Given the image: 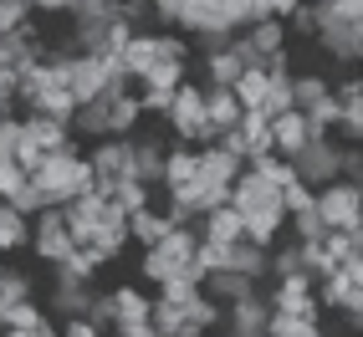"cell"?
<instances>
[{
  "mask_svg": "<svg viewBox=\"0 0 363 337\" xmlns=\"http://www.w3.org/2000/svg\"><path fill=\"white\" fill-rule=\"evenodd\" d=\"M312 21H318V31L307 46H318L333 67L353 72L363 62V21H328V6H312Z\"/></svg>",
  "mask_w": 363,
  "mask_h": 337,
  "instance_id": "obj_1",
  "label": "cell"
},
{
  "mask_svg": "<svg viewBox=\"0 0 363 337\" xmlns=\"http://www.w3.org/2000/svg\"><path fill=\"white\" fill-rule=\"evenodd\" d=\"M312 205H318L328 230H363V184L333 179L323 189H312Z\"/></svg>",
  "mask_w": 363,
  "mask_h": 337,
  "instance_id": "obj_2",
  "label": "cell"
},
{
  "mask_svg": "<svg viewBox=\"0 0 363 337\" xmlns=\"http://www.w3.org/2000/svg\"><path fill=\"white\" fill-rule=\"evenodd\" d=\"M261 297L272 312L281 317H307V322H323V307L312 297V276H266L261 281Z\"/></svg>",
  "mask_w": 363,
  "mask_h": 337,
  "instance_id": "obj_3",
  "label": "cell"
},
{
  "mask_svg": "<svg viewBox=\"0 0 363 337\" xmlns=\"http://www.w3.org/2000/svg\"><path fill=\"white\" fill-rule=\"evenodd\" d=\"M337 164H343V138H307V149L292 159V168H297V179L307 184V189H323V184H333L337 179Z\"/></svg>",
  "mask_w": 363,
  "mask_h": 337,
  "instance_id": "obj_4",
  "label": "cell"
},
{
  "mask_svg": "<svg viewBox=\"0 0 363 337\" xmlns=\"http://www.w3.org/2000/svg\"><path fill=\"white\" fill-rule=\"evenodd\" d=\"M87 164L98 174V195H108L118 179H133V138H98L87 149Z\"/></svg>",
  "mask_w": 363,
  "mask_h": 337,
  "instance_id": "obj_5",
  "label": "cell"
},
{
  "mask_svg": "<svg viewBox=\"0 0 363 337\" xmlns=\"http://www.w3.org/2000/svg\"><path fill=\"white\" fill-rule=\"evenodd\" d=\"M21 143H31V149H41V154H82L77 133H72L67 123H57V118H41V113H21Z\"/></svg>",
  "mask_w": 363,
  "mask_h": 337,
  "instance_id": "obj_6",
  "label": "cell"
},
{
  "mask_svg": "<svg viewBox=\"0 0 363 337\" xmlns=\"http://www.w3.org/2000/svg\"><path fill=\"white\" fill-rule=\"evenodd\" d=\"M36 261H46V266H62V261L72 256V235L62 225V210H41L31 220V246H26Z\"/></svg>",
  "mask_w": 363,
  "mask_h": 337,
  "instance_id": "obj_7",
  "label": "cell"
},
{
  "mask_svg": "<svg viewBox=\"0 0 363 337\" xmlns=\"http://www.w3.org/2000/svg\"><path fill=\"white\" fill-rule=\"evenodd\" d=\"M92 292H98V281H82L77 271H67V266H52V292H46V302H52L57 317H82Z\"/></svg>",
  "mask_w": 363,
  "mask_h": 337,
  "instance_id": "obj_8",
  "label": "cell"
},
{
  "mask_svg": "<svg viewBox=\"0 0 363 337\" xmlns=\"http://www.w3.org/2000/svg\"><path fill=\"white\" fill-rule=\"evenodd\" d=\"M67 87H72V98H77V108L98 103L108 92V57H92V52L67 57Z\"/></svg>",
  "mask_w": 363,
  "mask_h": 337,
  "instance_id": "obj_9",
  "label": "cell"
},
{
  "mask_svg": "<svg viewBox=\"0 0 363 337\" xmlns=\"http://www.w3.org/2000/svg\"><path fill=\"white\" fill-rule=\"evenodd\" d=\"M266 317H272V307H266L261 286H256L251 297H240V302H230V307H225L220 332H225V337H266Z\"/></svg>",
  "mask_w": 363,
  "mask_h": 337,
  "instance_id": "obj_10",
  "label": "cell"
},
{
  "mask_svg": "<svg viewBox=\"0 0 363 337\" xmlns=\"http://www.w3.org/2000/svg\"><path fill=\"white\" fill-rule=\"evenodd\" d=\"M195 179H200V154L189 149V143H174V138H169V149H164V174H159V189H164V195H174V189L195 184Z\"/></svg>",
  "mask_w": 363,
  "mask_h": 337,
  "instance_id": "obj_11",
  "label": "cell"
},
{
  "mask_svg": "<svg viewBox=\"0 0 363 337\" xmlns=\"http://www.w3.org/2000/svg\"><path fill=\"white\" fill-rule=\"evenodd\" d=\"M164 149H169V143H164L159 133H149V128H138V133H133V179H138V184L159 189V174H164Z\"/></svg>",
  "mask_w": 363,
  "mask_h": 337,
  "instance_id": "obj_12",
  "label": "cell"
},
{
  "mask_svg": "<svg viewBox=\"0 0 363 337\" xmlns=\"http://www.w3.org/2000/svg\"><path fill=\"white\" fill-rule=\"evenodd\" d=\"M307 118L297 113V108H286V113H277L272 118V154H281V159H297L302 149H307Z\"/></svg>",
  "mask_w": 363,
  "mask_h": 337,
  "instance_id": "obj_13",
  "label": "cell"
},
{
  "mask_svg": "<svg viewBox=\"0 0 363 337\" xmlns=\"http://www.w3.org/2000/svg\"><path fill=\"white\" fill-rule=\"evenodd\" d=\"M118 62H123V72L138 82L143 72H149V67L159 62V31H149V26H143V31H133V36H128V46L118 52Z\"/></svg>",
  "mask_w": 363,
  "mask_h": 337,
  "instance_id": "obj_14",
  "label": "cell"
},
{
  "mask_svg": "<svg viewBox=\"0 0 363 337\" xmlns=\"http://www.w3.org/2000/svg\"><path fill=\"white\" fill-rule=\"evenodd\" d=\"M164 230H174V225H169V215H164L159 205H149V210H133V215H128V240H133L138 251L159 246V240H164Z\"/></svg>",
  "mask_w": 363,
  "mask_h": 337,
  "instance_id": "obj_15",
  "label": "cell"
},
{
  "mask_svg": "<svg viewBox=\"0 0 363 337\" xmlns=\"http://www.w3.org/2000/svg\"><path fill=\"white\" fill-rule=\"evenodd\" d=\"M195 154H200V179L205 184H235V174L246 168L235 154H225L220 143H205V149H195Z\"/></svg>",
  "mask_w": 363,
  "mask_h": 337,
  "instance_id": "obj_16",
  "label": "cell"
},
{
  "mask_svg": "<svg viewBox=\"0 0 363 337\" xmlns=\"http://www.w3.org/2000/svg\"><path fill=\"white\" fill-rule=\"evenodd\" d=\"M108 302H113V322H123V317H149L154 292H143V281H123V286H108Z\"/></svg>",
  "mask_w": 363,
  "mask_h": 337,
  "instance_id": "obj_17",
  "label": "cell"
},
{
  "mask_svg": "<svg viewBox=\"0 0 363 337\" xmlns=\"http://www.w3.org/2000/svg\"><path fill=\"white\" fill-rule=\"evenodd\" d=\"M195 230H200L205 240H220V246H235V240L246 235V225H240V210H230V205H220V210L200 215Z\"/></svg>",
  "mask_w": 363,
  "mask_h": 337,
  "instance_id": "obj_18",
  "label": "cell"
},
{
  "mask_svg": "<svg viewBox=\"0 0 363 337\" xmlns=\"http://www.w3.org/2000/svg\"><path fill=\"white\" fill-rule=\"evenodd\" d=\"M189 67H200V82H205V87H230V82L240 77V72H246L230 46H225V52H210V57H195Z\"/></svg>",
  "mask_w": 363,
  "mask_h": 337,
  "instance_id": "obj_19",
  "label": "cell"
},
{
  "mask_svg": "<svg viewBox=\"0 0 363 337\" xmlns=\"http://www.w3.org/2000/svg\"><path fill=\"white\" fill-rule=\"evenodd\" d=\"M138 128H143L138 92H123V98H108V138H133Z\"/></svg>",
  "mask_w": 363,
  "mask_h": 337,
  "instance_id": "obj_20",
  "label": "cell"
},
{
  "mask_svg": "<svg viewBox=\"0 0 363 337\" xmlns=\"http://www.w3.org/2000/svg\"><path fill=\"white\" fill-rule=\"evenodd\" d=\"M256 286H261V281H246L240 271H210V276L200 281V292H205V297H215L220 307H230V302H240V297H251Z\"/></svg>",
  "mask_w": 363,
  "mask_h": 337,
  "instance_id": "obj_21",
  "label": "cell"
},
{
  "mask_svg": "<svg viewBox=\"0 0 363 337\" xmlns=\"http://www.w3.org/2000/svg\"><path fill=\"white\" fill-rule=\"evenodd\" d=\"M225 271H240L246 281H266V246H251V240L225 246Z\"/></svg>",
  "mask_w": 363,
  "mask_h": 337,
  "instance_id": "obj_22",
  "label": "cell"
},
{
  "mask_svg": "<svg viewBox=\"0 0 363 337\" xmlns=\"http://www.w3.org/2000/svg\"><path fill=\"white\" fill-rule=\"evenodd\" d=\"M240 36H246V41L256 46L261 57H272V52H286V46H292V36H286V21H277V16H266V21H251V26L240 31Z\"/></svg>",
  "mask_w": 363,
  "mask_h": 337,
  "instance_id": "obj_23",
  "label": "cell"
},
{
  "mask_svg": "<svg viewBox=\"0 0 363 337\" xmlns=\"http://www.w3.org/2000/svg\"><path fill=\"white\" fill-rule=\"evenodd\" d=\"M31 246V220L26 215H16L6 200H0V256H16Z\"/></svg>",
  "mask_w": 363,
  "mask_h": 337,
  "instance_id": "obj_24",
  "label": "cell"
},
{
  "mask_svg": "<svg viewBox=\"0 0 363 337\" xmlns=\"http://www.w3.org/2000/svg\"><path fill=\"white\" fill-rule=\"evenodd\" d=\"M328 92H333V77H328V72H307V67L292 72V103H297V113L312 108V103H323Z\"/></svg>",
  "mask_w": 363,
  "mask_h": 337,
  "instance_id": "obj_25",
  "label": "cell"
},
{
  "mask_svg": "<svg viewBox=\"0 0 363 337\" xmlns=\"http://www.w3.org/2000/svg\"><path fill=\"white\" fill-rule=\"evenodd\" d=\"M230 92H235L240 113H266V72H261V67H246V72L230 82Z\"/></svg>",
  "mask_w": 363,
  "mask_h": 337,
  "instance_id": "obj_26",
  "label": "cell"
},
{
  "mask_svg": "<svg viewBox=\"0 0 363 337\" xmlns=\"http://www.w3.org/2000/svg\"><path fill=\"white\" fill-rule=\"evenodd\" d=\"M52 312H46L36 297H26V302H16V307H6L0 312V332H31V327H41Z\"/></svg>",
  "mask_w": 363,
  "mask_h": 337,
  "instance_id": "obj_27",
  "label": "cell"
},
{
  "mask_svg": "<svg viewBox=\"0 0 363 337\" xmlns=\"http://www.w3.org/2000/svg\"><path fill=\"white\" fill-rule=\"evenodd\" d=\"M205 118L215 128H235L240 123V103L230 87H205Z\"/></svg>",
  "mask_w": 363,
  "mask_h": 337,
  "instance_id": "obj_28",
  "label": "cell"
},
{
  "mask_svg": "<svg viewBox=\"0 0 363 337\" xmlns=\"http://www.w3.org/2000/svg\"><path fill=\"white\" fill-rule=\"evenodd\" d=\"M103 200H113L123 215H133V210H149V205H154V189H149V184H138V179H118Z\"/></svg>",
  "mask_w": 363,
  "mask_h": 337,
  "instance_id": "obj_29",
  "label": "cell"
},
{
  "mask_svg": "<svg viewBox=\"0 0 363 337\" xmlns=\"http://www.w3.org/2000/svg\"><path fill=\"white\" fill-rule=\"evenodd\" d=\"M302 118H307V133H312V138H328V133H337V118H343V108H337V98L328 92L323 103L302 108Z\"/></svg>",
  "mask_w": 363,
  "mask_h": 337,
  "instance_id": "obj_30",
  "label": "cell"
},
{
  "mask_svg": "<svg viewBox=\"0 0 363 337\" xmlns=\"http://www.w3.org/2000/svg\"><path fill=\"white\" fill-rule=\"evenodd\" d=\"M246 168H251V174H261V179L272 184V189H286V184L297 179V168H292V159H281V154H261V159H251Z\"/></svg>",
  "mask_w": 363,
  "mask_h": 337,
  "instance_id": "obj_31",
  "label": "cell"
},
{
  "mask_svg": "<svg viewBox=\"0 0 363 337\" xmlns=\"http://www.w3.org/2000/svg\"><path fill=\"white\" fill-rule=\"evenodd\" d=\"M184 322H195V327H205V332H220L225 307L215 302V297H205V292H195V297H189V307H184Z\"/></svg>",
  "mask_w": 363,
  "mask_h": 337,
  "instance_id": "obj_32",
  "label": "cell"
},
{
  "mask_svg": "<svg viewBox=\"0 0 363 337\" xmlns=\"http://www.w3.org/2000/svg\"><path fill=\"white\" fill-rule=\"evenodd\" d=\"M210 271H225V246H220V240H205V235H200L195 256H189V276L205 281Z\"/></svg>",
  "mask_w": 363,
  "mask_h": 337,
  "instance_id": "obj_33",
  "label": "cell"
},
{
  "mask_svg": "<svg viewBox=\"0 0 363 337\" xmlns=\"http://www.w3.org/2000/svg\"><path fill=\"white\" fill-rule=\"evenodd\" d=\"M67 21L72 26H108V21H118V0H77Z\"/></svg>",
  "mask_w": 363,
  "mask_h": 337,
  "instance_id": "obj_34",
  "label": "cell"
},
{
  "mask_svg": "<svg viewBox=\"0 0 363 337\" xmlns=\"http://www.w3.org/2000/svg\"><path fill=\"white\" fill-rule=\"evenodd\" d=\"M92 189H98V174H92L87 154H77V159H72V168H67V184H62V205L77 200V195H92Z\"/></svg>",
  "mask_w": 363,
  "mask_h": 337,
  "instance_id": "obj_35",
  "label": "cell"
},
{
  "mask_svg": "<svg viewBox=\"0 0 363 337\" xmlns=\"http://www.w3.org/2000/svg\"><path fill=\"white\" fill-rule=\"evenodd\" d=\"M6 205H11L16 215H26V220H36V215H41V210H57V200H52V195H46V189H36L31 179H26V189H21V195H11Z\"/></svg>",
  "mask_w": 363,
  "mask_h": 337,
  "instance_id": "obj_36",
  "label": "cell"
},
{
  "mask_svg": "<svg viewBox=\"0 0 363 337\" xmlns=\"http://www.w3.org/2000/svg\"><path fill=\"white\" fill-rule=\"evenodd\" d=\"M286 235H292V240H323L328 225H323L318 205H312V210H297V215H286Z\"/></svg>",
  "mask_w": 363,
  "mask_h": 337,
  "instance_id": "obj_37",
  "label": "cell"
},
{
  "mask_svg": "<svg viewBox=\"0 0 363 337\" xmlns=\"http://www.w3.org/2000/svg\"><path fill=\"white\" fill-rule=\"evenodd\" d=\"M184 77H189V67H179V62H154L138 82H143V87H179Z\"/></svg>",
  "mask_w": 363,
  "mask_h": 337,
  "instance_id": "obj_38",
  "label": "cell"
},
{
  "mask_svg": "<svg viewBox=\"0 0 363 337\" xmlns=\"http://www.w3.org/2000/svg\"><path fill=\"white\" fill-rule=\"evenodd\" d=\"M169 103H174V87H138V108H143V118H159L169 113Z\"/></svg>",
  "mask_w": 363,
  "mask_h": 337,
  "instance_id": "obj_39",
  "label": "cell"
},
{
  "mask_svg": "<svg viewBox=\"0 0 363 337\" xmlns=\"http://www.w3.org/2000/svg\"><path fill=\"white\" fill-rule=\"evenodd\" d=\"M26 21H31V0H0V36L21 31Z\"/></svg>",
  "mask_w": 363,
  "mask_h": 337,
  "instance_id": "obj_40",
  "label": "cell"
},
{
  "mask_svg": "<svg viewBox=\"0 0 363 337\" xmlns=\"http://www.w3.org/2000/svg\"><path fill=\"white\" fill-rule=\"evenodd\" d=\"M26 189V168H21L16 159H0V200H11Z\"/></svg>",
  "mask_w": 363,
  "mask_h": 337,
  "instance_id": "obj_41",
  "label": "cell"
},
{
  "mask_svg": "<svg viewBox=\"0 0 363 337\" xmlns=\"http://www.w3.org/2000/svg\"><path fill=\"white\" fill-rule=\"evenodd\" d=\"M277 195H281V210H286V215H297V210H312V189H307L302 179H292L286 189H277Z\"/></svg>",
  "mask_w": 363,
  "mask_h": 337,
  "instance_id": "obj_42",
  "label": "cell"
},
{
  "mask_svg": "<svg viewBox=\"0 0 363 337\" xmlns=\"http://www.w3.org/2000/svg\"><path fill=\"white\" fill-rule=\"evenodd\" d=\"M108 337H159V332H154L149 317H123V322H113V327H108Z\"/></svg>",
  "mask_w": 363,
  "mask_h": 337,
  "instance_id": "obj_43",
  "label": "cell"
},
{
  "mask_svg": "<svg viewBox=\"0 0 363 337\" xmlns=\"http://www.w3.org/2000/svg\"><path fill=\"white\" fill-rule=\"evenodd\" d=\"M57 327H62V337H108L98 322H87V317H62Z\"/></svg>",
  "mask_w": 363,
  "mask_h": 337,
  "instance_id": "obj_44",
  "label": "cell"
},
{
  "mask_svg": "<svg viewBox=\"0 0 363 337\" xmlns=\"http://www.w3.org/2000/svg\"><path fill=\"white\" fill-rule=\"evenodd\" d=\"M328 21H363V0H333Z\"/></svg>",
  "mask_w": 363,
  "mask_h": 337,
  "instance_id": "obj_45",
  "label": "cell"
},
{
  "mask_svg": "<svg viewBox=\"0 0 363 337\" xmlns=\"http://www.w3.org/2000/svg\"><path fill=\"white\" fill-rule=\"evenodd\" d=\"M72 6H77V0H31V16H72Z\"/></svg>",
  "mask_w": 363,
  "mask_h": 337,
  "instance_id": "obj_46",
  "label": "cell"
},
{
  "mask_svg": "<svg viewBox=\"0 0 363 337\" xmlns=\"http://www.w3.org/2000/svg\"><path fill=\"white\" fill-rule=\"evenodd\" d=\"M164 337H210V332H205V327H195V322H179L174 332H164Z\"/></svg>",
  "mask_w": 363,
  "mask_h": 337,
  "instance_id": "obj_47",
  "label": "cell"
},
{
  "mask_svg": "<svg viewBox=\"0 0 363 337\" xmlns=\"http://www.w3.org/2000/svg\"><path fill=\"white\" fill-rule=\"evenodd\" d=\"M31 337H62V327H57V322H52V317H46V322H41V327H31Z\"/></svg>",
  "mask_w": 363,
  "mask_h": 337,
  "instance_id": "obj_48",
  "label": "cell"
},
{
  "mask_svg": "<svg viewBox=\"0 0 363 337\" xmlns=\"http://www.w3.org/2000/svg\"><path fill=\"white\" fill-rule=\"evenodd\" d=\"M16 113V103H0V123H6V118Z\"/></svg>",
  "mask_w": 363,
  "mask_h": 337,
  "instance_id": "obj_49",
  "label": "cell"
},
{
  "mask_svg": "<svg viewBox=\"0 0 363 337\" xmlns=\"http://www.w3.org/2000/svg\"><path fill=\"white\" fill-rule=\"evenodd\" d=\"M307 6H333V0H307Z\"/></svg>",
  "mask_w": 363,
  "mask_h": 337,
  "instance_id": "obj_50",
  "label": "cell"
},
{
  "mask_svg": "<svg viewBox=\"0 0 363 337\" xmlns=\"http://www.w3.org/2000/svg\"><path fill=\"white\" fill-rule=\"evenodd\" d=\"M0 337H11V332H0Z\"/></svg>",
  "mask_w": 363,
  "mask_h": 337,
  "instance_id": "obj_51",
  "label": "cell"
}]
</instances>
